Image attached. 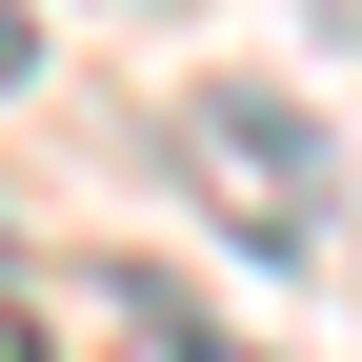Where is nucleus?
Wrapping results in <instances>:
<instances>
[{"mask_svg":"<svg viewBox=\"0 0 362 362\" xmlns=\"http://www.w3.org/2000/svg\"><path fill=\"white\" fill-rule=\"evenodd\" d=\"M81 302H101V362H262L242 322H221V302H181V282H141V262H101Z\"/></svg>","mask_w":362,"mask_h":362,"instance_id":"f03ea898","label":"nucleus"},{"mask_svg":"<svg viewBox=\"0 0 362 362\" xmlns=\"http://www.w3.org/2000/svg\"><path fill=\"white\" fill-rule=\"evenodd\" d=\"M161 181L242 262H302L342 221V141H322V101H282V81H181V101H161Z\"/></svg>","mask_w":362,"mask_h":362,"instance_id":"f257e3e1","label":"nucleus"},{"mask_svg":"<svg viewBox=\"0 0 362 362\" xmlns=\"http://www.w3.org/2000/svg\"><path fill=\"white\" fill-rule=\"evenodd\" d=\"M0 362H40V322H21V302H0Z\"/></svg>","mask_w":362,"mask_h":362,"instance_id":"20e7f679","label":"nucleus"},{"mask_svg":"<svg viewBox=\"0 0 362 362\" xmlns=\"http://www.w3.org/2000/svg\"><path fill=\"white\" fill-rule=\"evenodd\" d=\"M0 81H40V0H0Z\"/></svg>","mask_w":362,"mask_h":362,"instance_id":"7ed1b4c3","label":"nucleus"}]
</instances>
